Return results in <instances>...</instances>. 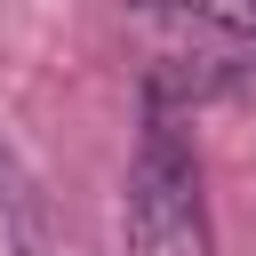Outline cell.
Returning a JSON list of instances; mask_svg holds the SVG:
<instances>
[{"instance_id": "2", "label": "cell", "mask_w": 256, "mask_h": 256, "mask_svg": "<svg viewBox=\"0 0 256 256\" xmlns=\"http://www.w3.org/2000/svg\"><path fill=\"white\" fill-rule=\"evenodd\" d=\"M120 8H200V0H120Z\"/></svg>"}, {"instance_id": "1", "label": "cell", "mask_w": 256, "mask_h": 256, "mask_svg": "<svg viewBox=\"0 0 256 256\" xmlns=\"http://www.w3.org/2000/svg\"><path fill=\"white\" fill-rule=\"evenodd\" d=\"M120 224H128V256H216L200 152L184 144V128L168 112H152L144 136H136L128 192H120Z\"/></svg>"}]
</instances>
